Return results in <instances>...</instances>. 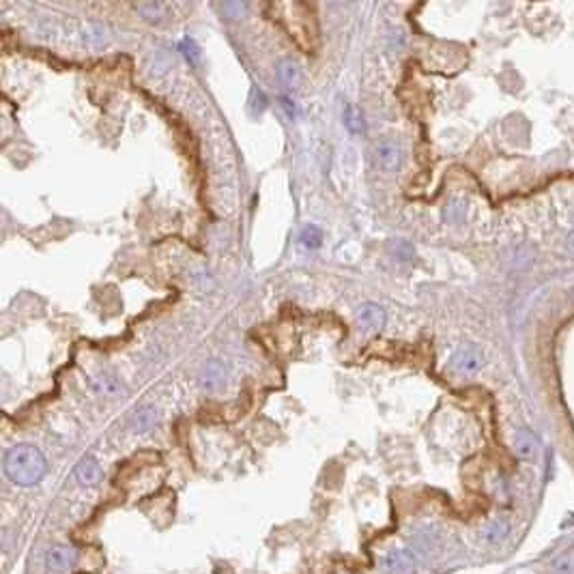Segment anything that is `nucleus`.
Returning a JSON list of instances; mask_svg holds the SVG:
<instances>
[{
	"label": "nucleus",
	"mask_w": 574,
	"mask_h": 574,
	"mask_svg": "<svg viewBox=\"0 0 574 574\" xmlns=\"http://www.w3.org/2000/svg\"><path fill=\"white\" fill-rule=\"evenodd\" d=\"M46 471L48 463L35 445L19 443L5 454V473L17 486H35L44 480Z\"/></svg>",
	"instance_id": "nucleus-1"
},
{
	"label": "nucleus",
	"mask_w": 574,
	"mask_h": 574,
	"mask_svg": "<svg viewBox=\"0 0 574 574\" xmlns=\"http://www.w3.org/2000/svg\"><path fill=\"white\" fill-rule=\"evenodd\" d=\"M77 562V550L73 546L56 544L46 550V568L50 572H67Z\"/></svg>",
	"instance_id": "nucleus-2"
},
{
	"label": "nucleus",
	"mask_w": 574,
	"mask_h": 574,
	"mask_svg": "<svg viewBox=\"0 0 574 574\" xmlns=\"http://www.w3.org/2000/svg\"><path fill=\"white\" fill-rule=\"evenodd\" d=\"M374 160H377L379 168L385 172H396L402 164V151L400 147L391 140H381L374 149Z\"/></svg>",
	"instance_id": "nucleus-3"
},
{
	"label": "nucleus",
	"mask_w": 574,
	"mask_h": 574,
	"mask_svg": "<svg viewBox=\"0 0 574 574\" xmlns=\"http://www.w3.org/2000/svg\"><path fill=\"white\" fill-rule=\"evenodd\" d=\"M226 379H228V370L222 362H209L201 370V374H198V383L207 391H220L226 385Z\"/></svg>",
	"instance_id": "nucleus-4"
},
{
	"label": "nucleus",
	"mask_w": 574,
	"mask_h": 574,
	"mask_svg": "<svg viewBox=\"0 0 574 574\" xmlns=\"http://www.w3.org/2000/svg\"><path fill=\"white\" fill-rule=\"evenodd\" d=\"M93 385L99 394L106 396V398H123L125 396L123 381L118 379L112 370H97V374L93 377Z\"/></svg>",
	"instance_id": "nucleus-5"
},
{
	"label": "nucleus",
	"mask_w": 574,
	"mask_h": 574,
	"mask_svg": "<svg viewBox=\"0 0 574 574\" xmlns=\"http://www.w3.org/2000/svg\"><path fill=\"white\" fill-rule=\"evenodd\" d=\"M358 323H360V329L366 333L379 331L385 325V310L379 304L368 302L358 310Z\"/></svg>",
	"instance_id": "nucleus-6"
},
{
	"label": "nucleus",
	"mask_w": 574,
	"mask_h": 574,
	"mask_svg": "<svg viewBox=\"0 0 574 574\" xmlns=\"http://www.w3.org/2000/svg\"><path fill=\"white\" fill-rule=\"evenodd\" d=\"M484 366V358L478 349H461L452 358V370L459 374H476Z\"/></svg>",
	"instance_id": "nucleus-7"
},
{
	"label": "nucleus",
	"mask_w": 574,
	"mask_h": 574,
	"mask_svg": "<svg viewBox=\"0 0 574 574\" xmlns=\"http://www.w3.org/2000/svg\"><path fill=\"white\" fill-rule=\"evenodd\" d=\"M385 570L389 574H413L415 572V555L409 550H389L385 559Z\"/></svg>",
	"instance_id": "nucleus-8"
},
{
	"label": "nucleus",
	"mask_w": 574,
	"mask_h": 574,
	"mask_svg": "<svg viewBox=\"0 0 574 574\" xmlns=\"http://www.w3.org/2000/svg\"><path fill=\"white\" fill-rule=\"evenodd\" d=\"M411 546H413V553H418L422 557H434L441 548V540H439V536H434L430 529H424V531L415 533Z\"/></svg>",
	"instance_id": "nucleus-9"
},
{
	"label": "nucleus",
	"mask_w": 574,
	"mask_h": 574,
	"mask_svg": "<svg viewBox=\"0 0 574 574\" xmlns=\"http://www.w3.org/2000/svg\"><path fill=\"white\" fill-rule=\"evenodd\" d=\"M75 478L84 486H93L102 478V469H99V463L93 456H84L80 463L75 465Z\"/></svg>",
	"instance_id": "nucleus-10"
},
{
	"label": "nucleus",
	"mask_w": 574,
	"mask_h": 574,
	"mask_svg": "<svg viewBox=\"0 0 574 574\" xmlns=\"http://www.w3.org/2000/svg\"><path fill=\"white\" fill-rule=\"evenodd\" d=\"M514 452H517L519 456L525 459V461L536 459V454H538V441H536V437H533V432H529V430H519L517 434H514Z\"/></svg>",
	"instance_id": "nucleus-11"
},
{
	"label": "nucleus",
	"mask_w": 574,
	"mask_h": 574,
	"mask_svg": "<svg viewBox=\"0 0 574 574\" xmlns=\"http://www.w3.org/2000/svg\"><path fill=\"white\" fill-rule=\"evenodd\" d=\"M157 422H160V413H157L155 407H142L131 418V426L136 432H149L157 426Z\"/></svg>",
	"instance_id": "nucleus-12"
},
{
	"label": "nucleus",
	"mask_w": 574,
	"mask_h": 574,
	"mask_svg": "<svg viewBox=\"0 0 574 574\" xmlns=\"http://www.w3.org/2000/svg\"><path fill=\"white\" fill-rule=\"evenodd\" d=\"M508 533H510V523L506 519H494L484 527L482 538L488 544H499L503 538H508Z\"/></svg>",
	"instance_id": "nucleus-13"
},
{
	"label": "nucleus",
	"mask_w": 574,
	"mask_h": 574,
	"mask_svg": "<svg viewBox=\"0 0 574 574\" xmlns=\"http://www.w3.org/2000/svg\"><path fill=\"white\" fill-rule=\"evenodd\" d=\"M278 80L286 89H297L302 82V71L293 61H282L280 67H278Z\"/></svg>",
	"instance_id": "nucleus-14"
},
{
	"label": "nucleus",
	"mask_w": 574,
	"mask_h": 574,
	"mask_svg": "<svg viewBox=\"0 0 574 574\" xmlns=\"http://www.w3.org/2000/svg\"><path fill=\"white\" fill-rule=\"evenodd\" d=\"M299 241H302V246H304V248H308V250H316V248H321V243H323V232H321V228H319V226L308 224V226L302 230V234H299Z\"/></svg>",
	"instance_id": "nucleus-15"
},
{
	"label": "nucleus",
	"mask_w": 574,
	"mask_h": 574,
	"mask_svg": "<svg viewBox=\"0 0 574 574\" xmlns=\"http://www.w3.org/2000/svg\"><path fill=\"white\" fill-rule=\"evenodd\" d=\"M553 574H574V553H562L550 562Z\"/></svg>",
	"instance_id": "nucleus-16"
},
{
	"label": "nucleus",
	"mask_w": 574,
	"mask_h": 574,
	"mask_svg": "<svg viewBox=\"0 0 574 574\" xmlns=\"http://www.w3.org/2000/svg\"><path fill=\"white\" fill-rule=\"evenodd\" d=\"M344 125L353 131V133H360L364 129V116L358 108L349 106L346 112H344Z\"/></svg>",
	"instance_id": "nucleus-17"
},
{
	"label": "nucleus",
	"mask_w": 574,
	"mask_h": 574,
	"mask_svg": "<svg viewBox=\"0 0 574 574\" xmlns=\"http://www.w3.org/2000/svg\"><path fill=\"white\" fill-rule=\"evenodd\" d=\"M138 11H140L147 19H151V22H160L162 15H164V7L162 5H138Z\"/></svg>",
	"instance_id": "nucleus-18"
},
{
	"label": "nucleus",
	"mask_w": 574,
	"mask_h": 574,
	"mask_svg": "<svg viewBox=\"0 0 574 574\" xmlns=\"http://www.w3.org/2000/svg\"><path fill=\"white\" fill-rule=\"evenodd\" d=\"M391 250H394V254L398 256L400 261H411L413 259V248L407 241H396L391 246Z\"/></svg>",
	"instance_id": "nucleus-19"
},
{
	"label": "nucleus",
	"mask_w": 574,
	"mask_h": 574,
	"mask_svg": "<svg viewBox=\"0 0 574 574\" xmlns=\"http://www.w3.org/2000/svg\"><path fill=\"white\" fill-rule=\"evenodd\" d=\"M250 102H252V110H254V112H259V114L267 108V99H265L263 91H259V89H252V97H250Z\"/></svg>",
	"instance_id": "nucleus-20"
},
{
	"label": "nucleus",
	"mask_w": 574,
	"mask_h": 574,
	"mask_svg": "<svg viewBox=\"0 0 574 574\" xmlns=\"http://www.w3.org/2000/svg\"><path fill=\"white\" fill-rule=\"evenodd\" d=\"M181 50H183V54L187 56V61H192V63L198 61V56H201V54H198V48H196V44L192 41V39H185V41L181 44Z\"/></svg>",
	"instance_id": "nucleus-21"
},
{
	"label": "nucleus",
	"mask_w": 574,
	"mask_h": 574,
	"mask_svg": "<svg viewBox=\"0 0 574 574\" xmlns=\"http://www.w3.org/2000/svg\"><path fill=\"white\" fill-rule=\"evenodd\" d=\"M224 11L232 13V17L237 19V17H241L246 13V5H239V3H237V5H224Z\"/></svg>",
	"instance_id": "nucleus-22"
},
{
	"label": "nucleus",
	"mask_w": 574,
	"mask_h": 574,
	"mask_svg": "<svg viewBox=\"0 0 574 574\" xmlns=\"http://www.w3.org/2000/svg\"><path fill=\"white\" fill-rule=\"evenodd\" d=\"M282 106H284V110H286L288 118H295V116H297V110H295V102H293L290 97H282Z\"/></svg>",
	"instance_id": "nucleus-23"
},
{
	"label": "nucleus",
	"mask_w": 574,
	"mask_h": 574,
	"mask_svg": "<svg viewBox=\"0 0 574 574\" xmlns=\"http://www.w3.org/2000/svg\"><path fill=\"white\" fill-rule=\"evenodd\" d=\"M566 246H568V250H570V252L574 254V230H572V232L568 234V239H566Z\"/></svg>",
	"instance_id": "nucleus-24"
}]
</instances>
